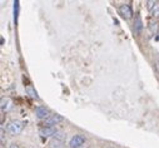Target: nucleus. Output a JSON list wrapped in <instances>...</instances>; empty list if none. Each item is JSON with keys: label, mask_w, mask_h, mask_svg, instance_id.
<instances>
[{"label": "nucleus", "mask_w": 159, "mask_h": 148, "mask_svg": "<svg viewBox=\"0 0 159 148\" xmlns=\"http://www.w3.org/2000/svg\"><path fill=\"white\" fill-rule=\"evenodd\" d=\"M24 129V123L19 119H14L11 122H9L8 124V132L11 134V136H18L23 132Z\"/></svg>", "instance_id": "nucleus-1"}, {"label": "nucleus", "mask_w": 159, "mask_h": 148, "mask_svg": "<svg viewBox=\"0 0 159 148\" xmlns=\"http://www.w3.org/2000/svg\"><path fill=\"white\" fill-rule=\"evenodd\" d=\"M87 142V138L83 134H75L70 138L69 141V147L70 148H82Z\"/></svg>", "instance_id": "nucleus-2"}, {"label": "nucleus", "mask_w": 159, "mask_h": 148, "mask_svg": "<svg viewBox=\"0 0 159 148\" xmlns=\"http://www.w3.org/2000/svg\"><path fill=\"white\" fill-rule=\"evenodd\" d=\"M118 12H119V14L122 15V18H124L127 20L133 18V9H132V7L129 4L120 5V7H119V9H118Z\"/></svg>", "instance_id": "nucleus-3"}, {"label": "nucleus", "mask_w": 159, "mask_h": 148, "mask_svg": "<svg viewBox=\"0 0 159 148\" xmlns=\"http://www.w3.org/2000/svg\"><path fill=\"white\" fill-rule=\"evenodd\" d=\"M35 116L39 118V119H44L47 121L50 116H49V109L45 108V107H42V105H39L35 108Z\"/></svg>", "instance_id": "nucleus-4"}, {"label": "nucleus", "mask_w": 159, "mask_h": 148, "mask_svg": "<svg viewBox=\"0 0 159 148\" xmlns=\"http://www.w3.org/2000/svg\"><path fill=\"white\" fill-rule=\"evenodd\" d=\"M64 121V117L63 116H60V114H53V116H50L47 121H44V123H45V126H48V127H54V126H57L58 123H61Z\"/></svg>", "instance_id": "nucleus-5"}, {"label": "nucleus", "mask_w": 159, "mask_h": 148, "mask_svg": "<svg viewBox=\"0 0 159 148\" xmlns=\"http://www.w3.org/2000/svg\"><path fill=\"white\" fill-rule=\"evenodd\" d=\"M57 128L55 127H48V126H44L43 128L39 129V134L42 137H52V136H55L57 134Z\"/></svg>", "instance_id": "nucleus-6"}, {"label": "nucleus", "mask_w": 159, "mask_h": 148, "mask_svg": "<svg viewBox=\"0 0 159 148\" xmlns=\"http://www.w3.org/2000/svg\"><path fill=\"white\" fill-rule=\"evenodd\" d=\"M11 107H13V102H11V99L10 98H3L2 99V103H0V108H2V110L3 112H9V110L11 109Z\"/></svg>", "instance_id": "nucleus-7"}, {"label": "nucleus", "mask_w": 159, "mask_h": 148, "mask_svg": "<svg viewBox=\"0 0 159 148\" xmlns=\"http://www.w3.org/2000/svg\"><path fill=\"white\" fill-rule=\"evenodd\" d=\"M134 29H135V33L137 34H140L142 29H143V24H142V19L138 16L135 19V23H134Z\"/></svg>", "instance_id": "nucleus-8"}, {"label": "nucleus", "mask_w": 159, "mask_h": 148, "mask_svg": "<svg viewBox=\"0 0 159 148\" xmlns=\"http://www.w3.org/2000/svg\"><path fill=\"white\" fill-rule=\"evenodd\" d=\"M25 92L31 97V98H35V99H39V97H38V93H36V90L31 87V86H28L26 88H25Z\"/></svg>", "instance_id": "nucleus-9"}, {"label": "nucleus", "mask_w": 159, "mask_h": 148, "mask_svg": "<svg viewBox=\"0 0 159 148\" xmlns=\"http://www.w3.org/2000/svg\"><path fill=\"white\" fill-rule=\"evenodd\" d=\"M150 14H152V16H154V18H159V3L153 8V10L150 12Z\"/></svg>", "instance_id": "nucleus-10"}, {"label": "nucleus", "mask_w": 159, "mask_h": 148, "mask_svg": "<svg viewBox=\"0 0 159 148\" xmlns=\"http://www.w3.org/2000/svg\"><path fill=\"white\" fill-rule=\"evenodd\" d=\"M158 3L157 2H154V0H152V2H147V8H148V10L149 12H152L153 10V8L157 5Z\"/></svg>", "instance_id": "nucleus-11"}, {"label": "nucleus", "mask_w": 159, "mask_h": 148, "mask_svg": "<svg viewBox=\"0 0 159 148\" xmlns=\"http://www.w3.org/2000/svg\"><path fill=\"white\" fill-rule=\"evenodd\" d=\"M155 69H157V73H158V76H159V60L155 62Z\"/></svg>", "instance_id": "nucleus-12"}, {"label": "nucleus", "mask_w": 159, "mask_h": 148, "mask_svg": "<svg viewBox=\"0 0 159 148\" xmlns=\"http://www.w3.org/2000/svg\"><path fill=\"white\" fill-rule=\"evenodd\" d=\"M9 148H20V147H19L18 144H15V143H13V144H11V146H10Z\"/></svg>", "instance_id": "nucleus-13"}, {"label": "nucleus", "mask_w": 159, "mask_h": 148, "mask_svg": "<svg viewBox=\"0 0 159 148\" xmlns=\"http://www.w3.org/2000/svg\"><path fill=\"white\" fill-rule=\"evenodd\" d=\"M108 148H113V147H108Z\"/></svg>", "instance_id": "nucleus-14"}]
</instances>
